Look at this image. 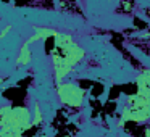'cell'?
I'll return each mask as SVG.
<instances>
[{"label":"cell","mask_w":150,"mask_h":137,"mask_svg":"<svg viewBox=\"0 0 150 137\" xmlns=\"http://www.w3.org/2000/svg\"><path fill=\"white\" fill-rule=\"evenodd\" d=\"M57 95H58V100L66 107L81 108L84 103L86 89L74 82H60L57 84Z\"/></svg>","instance_id":"obj_2"},{"label":"cell","mask_w":150,"mask_h":137,"mask_svg":"<svg viewBox=\"0 0 150 137\" xmlns=\"http://www.w3.org/2000/svg\"><path fill=\"white\" fill-rule=\"evenodd\" d=\"M65 137H68V136H65Z\"/></svg>","instance_id":"obj_13"},{"label":"cell","mask_w":150,"mask_h":137,"mask_svg":"<svg viewBox=\"0 0 150 137\" xmlns=\"http://www.w3.org/2000/svg\"><path fill=\"white\" fill-rule=\"evenodd\" d=\"M57 32H58V31L52 29V28H36L33 36L26 39V44L31 45V44L39 42V40H45V39H49V37H55Z\"/></svg>","instance_id":"obj_5"},{"label":"cell","mask_w":150,"mask_h":137,"mask_svg":"<svg viewBox=\"0 0 150 137\" xmlns=\"http://www.w3.org/2000/svg\"><path fill=\"white\" fill-rule=\"evenodd\" d=\"M136 87L137 94L142 95L150 103V68H144L136 78Z\"/></svg>","instance_id":"obj_4"},{"label":"cell","mask_w":150,"mask_h":137,"mask_svg":"<svg viewBox=\"0 0 150 137\" xmlns=\"http://www.w3.org/2000/svg\"><path fill=\"white\" fill-rule=\"evenodd\" d=\"M145 137H150V127H147V129H145Z\"/></svg>","instance_id":"obj_11"},{"label":"cell","mask_w":150,"mask_h":137,"mask_svg":"<svg viewBox=\"0 0 150 137\" xmlns=\"http://www.w3.org/2000/svg\"><path fill=\"white\" fill-rule=\"evenodd\" d=\"M52 52L60 55L62 58H65L73 68H76L86 56V50L73 39L71 34L66 32H57V36L53 37Z\"/></svg>","instance_id":"obj_1"},{"label":"cell","mask_w":150,"mask_h":137,"mask_svg":"<svg viewBox=\"0 0 150 137\" xmlns=\"http://www.w3.org/2000/svg\"><path fill=\"white\" fill-rule=\"evenodd\" d=\"M11 108H13L11 105H4V107H0V127L8 121V116H10V113H11Z\"/></svg>","instance_id":"obj_8"},{"label":"cell","mask_w":150,"mask_h":137,"mask_svg":"<svg viewBox=\"0 0 150 137\" xmlns=\"http://www.w3.org/2000/svg\"><path fill=\"white\" fill-rule=\"evenodd\" d=\"M0 137H24V131L15 124H4L0 127Z\"/></svg>","instance_id":"obj_7"},{"label":"cell","mask_w":150,"mask_h":137,"mask_svg":"<svg viewBox=\"0 0 150 137\" xmlns=\"http://www.w3.org/2000/svg\"><path fill=\"white\" fill-rule=\"evenodd\" d=\"M5 124H15L26 132L33 127V113L28 107H13L10 116H8V121Z\"/></svg>","instance_id":"obj_3"},{"label":"cell","mask_w":150,"mask_h":137,"mask_svg":"<svg viewBox=\"0 0 150 137\" xmlns=\"http://www.w3.org/2000/svg\"><path fill=\"white\" fill-rule=\"evenodd\" d=\"M31 60H33V52H31L29 45L24 42L20 49L18 56H16V66H28L31 63Z\"/></svg>","instance_id":"obj_6"},{"label":"cell","mask_w":150,"mask_h":137,"mask_svg":"<svg viewBox=\"0 0 150 137\" xmlns=\"http://www.w3.org/2000/svg\"><path fill=\"white\" fill-rule=\"evenodd\" d=\"M36 137H47V136H44V134H42V136H36Z\"/></svg>","instance_id":"obj_12"},{"label":"cell","mask_w":150,"mask_h":137,"mask_svg":"<svg viewBox=\"0 0 150 137\" xmlns=\"http://www.w3.org/2000/svg\"><path fill=\"white\" fill-rule=\"evenodd\" d=\"M42 111H40V107H39V103H36L34 105V113H33V127L34 126H39L40 123H42Z\"/></svg>","instance_id":"obj_9"},{"label":"cell","mask_w":150,"mask_h":137,"mask_svg":"<svg viewBox=\"0 0 150 137\" xmlns=\"http://www.w3.org/2000/svg\"><path fill=\"white\" fill-rule=\"evenodd\" d=\"M10 31H11V26H10V24H8V26H5L4 29H2V32H0V42H2V40L5 39V36H7V34L10 32Z\"/></svg>","instance_id":"obj_10"}]
</instances>
